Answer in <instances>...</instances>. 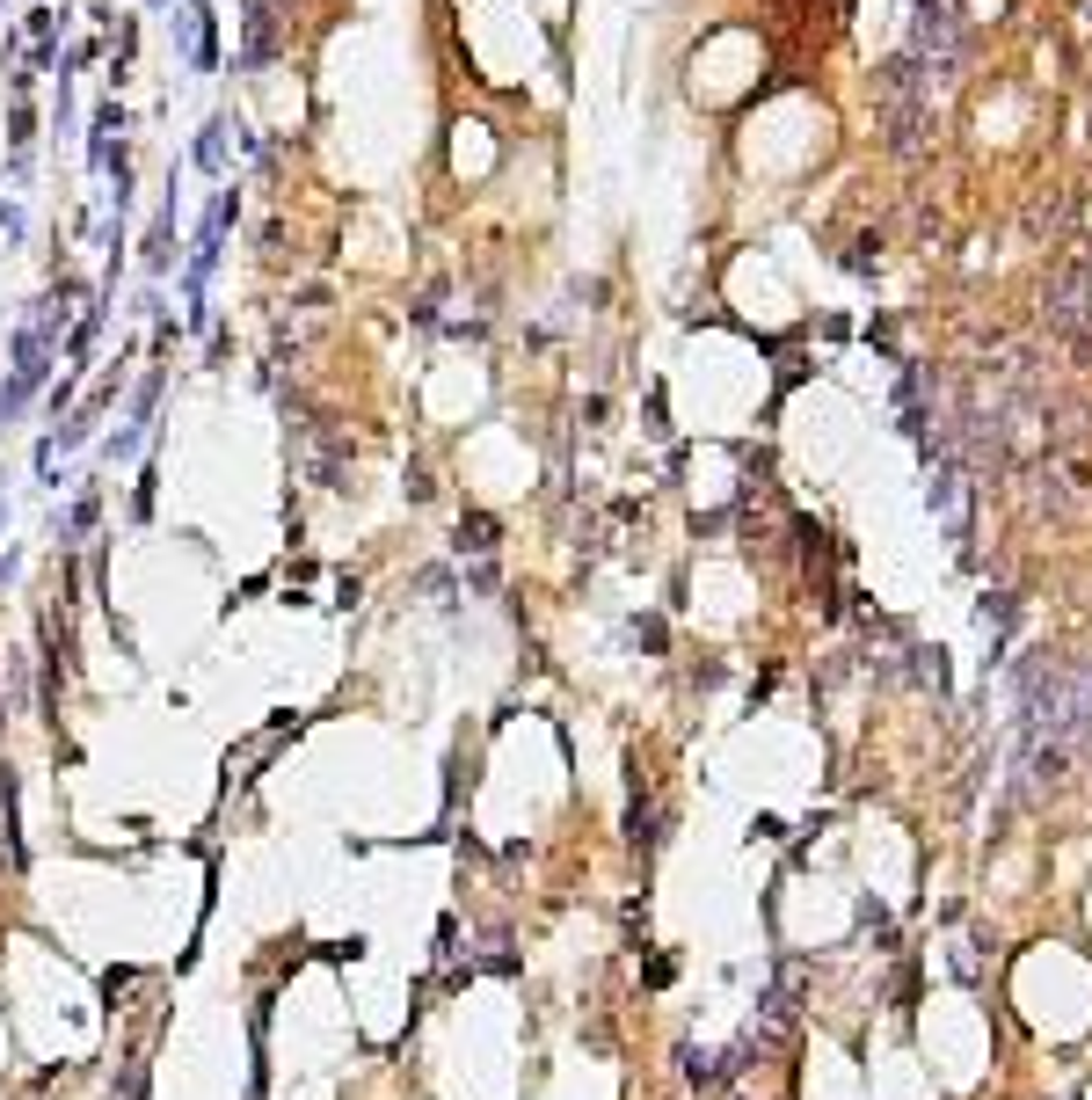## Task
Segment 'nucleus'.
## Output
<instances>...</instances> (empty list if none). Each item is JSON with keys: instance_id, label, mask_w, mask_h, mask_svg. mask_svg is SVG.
I'll use <instances>...</instances> for the list:
<instances>
[{"instance_id": "20", "label": "nucleus", "mask_w": 1092, "mask_h": 1100, "mask_svg": "<svg viewBox=\"0 0 1092 1100\" xmlns=\"http://www.w3.org/2000/svg\"><path fill=\"white\" fill-rule=\"evenodd\" d=\"M0 532H8V488H0Z\"/></svg>"}, {"instance_id": "12", "label": "nucleus", "mask_w": 1092, "mask_h": 1100, "mask_svg": "<svg viewBox=\"0 0 1092 1100\" xmlns=\"http://www.w3.org/2000/svg\"><path fill=\"white\" fill-rule=\"evenodd\" d=\"M153 488H161V467L146 460V474H139V488H132V517H139V525L153 517Z\"/></svg>"}, {"instance_id": "1", "label": "nucleus", "mask_w": 1092, "mask_h": 1100, "mask_svg": "<svg viewBox=\"0 0 1092 1100\" xmlns=\"http://www.w3.org/2000/svg\"><path fill=\"white\" fill-rule=\"evenodd\" d=\"M277 58V0H241V73H270Z\"/></svg>"}, {"instance_id": "17", "label": "nucleus", "mask_w": 1092, "mask_h": 1100, "mask_svg": "<svg viewBox=\"0 0 1092 1100\" xmlns=\"http://www.w3.org/2000/svg\"><path fill=\"white\" fill-rule=\"evenodd\" d=\"M401 496H409V503H430V474L409 467V474H401Z\"/></svg>"}, {"instance_id": "4", "label": "nucleus", "mask_w": 1092, "mask_h": 1100, "mask_svg": "<svg viewBox=\"0 0 1092 1100\" xmlns=\"http://www.w3.org/2000/svg\"><path fill=\"white\" fill-rule=\"evenodd\" d=\"M96 525H103V496H96V488H81V496H73V510H66V517H51V539L81 546V539L96 532Z\"/></svg>"}, {"instance_id": "9", "label": "nucleus", "mask_w": 1092, "mask_h": 1100, "mask_svg": "<svg viewBox=\"0 0 1092 1100\" xmlns=\"http://www.w3.org/2000/svg\"><path fill=\"white\" fill-rule=\"evenodd\" d=\"M0 241H8V249H22V241H29V211H22L15 197H0Z\"/></svg>"}, {"instance_id": "14", "label": "nucleus", "mask_w": 1092, "mask_h": 1100, "mask_svg": "<svg viewBox=\"0 0 1092 1100\" xmlns=\"http://www.w3.org/2000/svg\"><path fill=\"white\" fill-rule=\"evenodd\" d=\"M117 386H124V364H110V372H103L96 386H88L81 402H88V409H110V402H117Z\"/></svg>"}, {"instance_id": "18", "label": "nucleus", "mask_w": 1092, "mask_h": 1100, "mask_svg": "<svg viewBox=\"0 0 1092 1100\" xmlns=\"http://www.w3.org/2000/svg\"><path fill=\"white\" fill-rule=\"evenodd\" d=\"M132 307H139V314H146V321H161V314H168V299H161V292H153V285H146V292H139V299H132Z\"/></svg>"}, {"instance_id": "21", "label": "nucleus", "mask_w": 1092, "mask_h": 1100, "mask_svg": "<svg viewBox=\"0 0 1092 1100\" xmlns=\"http://www.w3.org/2000/svg\"><path fill=\"white\" fill-rule=\"evenodd\" d=\"M146 8H175V0H146Z\"/></svg>"}, {"instance_id": "5", "label": "nucleus", "mask_w": 1092, "mask_h": 1100, "mask_svg": "<svg viewBox=\"0 0 1092 1100\" xmlns=\"http://www.w3.org/2000/svg\"><path fill=\"white\" fill-rule=\"evenodd\" d=\"M0 845H8V868L22 875L29 852H22V823H15V773H8V766H0Z\"/></svg>"}, {"instance_id": "11", "label": "nucleus", "mask_w": 1092, "mask_h": 1100, "mask_svg": "<svg viewBox=\"0 0 1092 1100\" xmlns=\"http://www.w3.org/2000/svg\"><path fill=\"white\" fill-rule=\"evenodd\" d=\"M132 58H139V22L124 15V22H117V58H110V73H132Z\"/></svg>"}, {"instance_id": "6", "label": "nucleus", "mask_w": 1092, "mask_h": 1100, "mask_svg": "<svg viewBox=\"0 0 1092 1100\" xmlns=\"http://www.w3.org/2000/svg\"><path fill=\"white\" fill-rule=\"evenodd\" d=\"M124 423L153 438V423H161V372H146V379L132 386V402H124Z\"/></svg>"}, {"instance_id": "13", "label": "nucleus", "mask_w": 1092, "mask_h": 1100, "mask_svg": "<svg viewBox=\"0 0 1092 1100\" xmlns=\"http://www.w3.org/2000/svg\"><path fill=\"white\" fill-rule=\"evenodd\" d=\"M58 29V8L51 0H29V15H22V37H51Z\"/></svg>"}, {"instance_id": "19", "label": "nucleus", "mask_w": 1092, "mask_h": 1100, "mask_svg": "<svg viewBox=\"0 0 1092 1100\" xmlns=\"http://www.w3.org/2000/svg\"><path fill=\"white\" fill-rule=\"evenodd\" d=\"M15 576H22V555H15V546H8V555H0V591H8Z\"/></svg>"}, {"instance_id": "10", "label": "nucleus", "mask_w": 1092, "mask_h": 1100, "mask_svg": "<svg viewBox=\"0 0 1092 1100\" xmlns=\"http://www.w3.org/2000/svg\"><path fill=\"white\" fill-rule=\"evenodd\" d=\"M452 546H459V555H481V546H495V525H488V517H466V525L452 532Z\"/></svg>"}, {"instance_id": "3", "label": "nucleus", "mask_w": 1092, "mask_h": 1100, "mask_svg": "<svg viewBox=\"0 0 1092 1100\" xmlns=\"http://www.w3.org/2000/svg\"><path fill=\"white\" fill-rule=\"evenodd\" d=\"M233 139L248 146V132L233 125V110H218V117H204V132L190 139V161H197L204 175H226V146H233Z\"/></svg>"}, {"instance_id": "8", "label": "nucleus", "mask_w": 1092, "mask_h": 1100, "mask_svg": "<svg viewBox=\"0 0 1092 1100\" xmlns=\"http://www.w3.org/2000/svg\"><path fill=\"white\" fill-rule=\"evenodd\" d=\"M124 125H132V110H124L117 96H103V103H96V125H88V161H96V154H103V146H110Z\"/></svg>"}, {"instance_id": "16", "label": "nucleus", "mask_w": 1092, "mask_h": 1100, "mask_svg": "<svg viewBox=\"0 0 1092 1100\" xmlns=\"http://www.w3.org/2000/svg\"><path fill=\"white\" fill-rule=\"evenodd\" d=\"M0 175H8L15 190H29V182H37V168H29V146H15V154H8V168H0Z\"/></svg>"}, {"instance_id": "15", "label": "nucleus", "mask_w": 1092, "mask_h": 1100, "mask_svg": "<svg viewBox=\"0 0 1092 1100\" xmlns=\"http://www.w3.org/2000/svg\"><path fill=\"white\" fill-rule=\"evenodd\" d=\"M8 139H15V146L37 139V110H22V103H15V110H8Z\"/></svg>"}, {"instance_id": "7", "label": "nucleus", "mask_w": 1092, "mask_h": 1100, "mask_svg": "<svg viewBox=\"0 0 1092 1100\" xmlns=\"http://www.w3.org/2000/svg\"><path fill=\"white\" fill-rule=\"evenodd\" d=\"M139 256H146V278H168V270H175V211H161V226L146 233Z\"/></svg>"}, {"instance_id": "2", "label": "nucleus", "mask_w": 1092, "mask_h": 1100, "mask_svg": "<svg viewBox=\"0 0 1092 1100\" xmlns=\"http://www.w3.org/2000/svg\"><path fill=\"white\" fill-rule=\"evenodd\" d=\"M51 350H58V335H44L37 321H22V328L8 335V372H22L29 386H44V379H51Z\"/></svg>"}]
</instances>
